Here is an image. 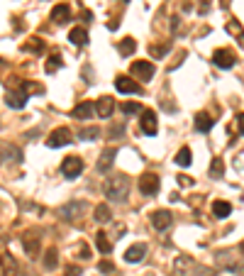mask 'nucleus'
<instances>
[{
	"label": "nucleus",
	"instance_id": "nucleus-1",
	"mask_svg": "<svg viewBox=\"0 0 244 276\" xmlns=\"http://www.w3.org/2000/svg\"><path fill=\"white\" fill-rule=\"evenodd\" d=\"M105 196L115 203H124L127 196H129V179L122 176V174H115L105 181Z\"/></svg>",
	"mask_w": 244,
	"mask_h": 276
},
{
	"label": "nucleus",
	"instance_id": "nucleus-2",
	"mask_svg": "<svg viewBox=\"0 0 244 276\" xmlns=\"http://www.w3.org/2000/svg\"><path fill=\"white\" fill-rule=\"evenodd\" d=\"M86 210H88V203H86V201H71V203H66V206L59 208V217L61 220L76 222V220H81V217L86 215Z\"/></svg>",
	"mask_w": 244,
	"mask_h": 276
},
{
	"label": "nucleus",
	"instance_id": "nucleus-3",
	"mask_svg": "<svg viewBox=\"0 0 244 276\" xmlns=\"http://www.w3.org/2000/svg\"><path fill=\"white\" fill-rule=\"evenodd\" d=\"M68 142H73V135H71V130L68 127H57L49 139H47V147H52V149H59V147H66Z\"/></svg>",
	"mask_w": 244,
	"mask_h": 276
},
{
	"label": "nucleus",
	"instance_id": "nucleus-4",
	"mask_svg": "<svg viewBox=\"0 0 244 276\" xmlns=\"http://www.w3.org/2000/svg\"><path fill=\"white\" fill-rule=\"evenodd\" d=\"M81 171H83V161H81V156H66V159H63V164H61V174H63L66 179H76V176H81Z\"/></svg>",
	"mask_w": 244,
	"mask_h": 276
},
{
	"label": "nucleus",
	"instance_id": "nucleus-5",
	"mask_svg": "<svg viewBox=\"0 0 244 276\" xmlns=\"http://www.w3.org/2000/svg\"><path fill=\"white\" fill-rule=\"evenodd\" d=\"M139 191H142L144 196H156V193H159V176L152 174V171L142 174V179H139Z\"/></svg>",
	"mask_w": 244,
	"mask_h": 276
},
{
	"label": "nucleus",
	"instance_id": "nucleus-6",
	"mask_svg": "<svg viewBox=\"0 0 244 276\" xmlns=\"http://www.w3.org/2000/svg\"><path fill=\"white\" fill-rule=\"evenodd\" d=\"M217 264L227 272H244V262H237L235 252H220L217 254Z\"/></svg>",
	"mask_w": 244,
	"mask_h": 276
},
{
	"label": "nucleus",
	"instance_id": "nucleus-7",
	"mask_svg": "<svg viewBox=\"0 0 244 276\" xmlns=\"http://www.w3.org/2000/svg\"><path fill=\"white\" fill-rule=\"evenodd\" d=\"M213 61H215V66H220V69H232L235 61H237V57H235L232 49H217V52L213 54Z\"/></svg>",
	"mask_w": 244,
	"mask_h": 276
},
{
	"label": "nucleus",
	"instance_id": "nucleus-8",
	"mask_svg": "<svg viewBox=\"0 0 244 276\" xmlns=\"http://www.w3.org/2000/svg\"><path fill=\"white\" fill-rule=\"evenodd\" d=\"M139 115H142V132H144V135H149V137H154V135L159 132L156 113H154V110H142Z\"/></svg>",
	"mask_w": 244,
	"mask_h": 276
},
{
	"label": "nucleus",
	"instance_id": "nucleus-9",
	"mask_svg": "<svg viewBox=\"0 0 244 276\" xmlns=\"http://www.w3.org/2000/svg\"><path fill=\"white\" fill-rule=\"evenodd\" d=\"M149 220H152V225H154V230H159V232H164L166 227H171V222H174V215H171L169 210H154Z\"/></svg>",
	"mask_w": 244,
	"mask_h": 276
},
{
	"label": "nucleus",
	"instance_id": "nucleus-10",
	"mask_svg": "<svg viewBox=\"0 0 244 276\" xmlns=\"http://www.w3.org/2000/svg\"><path fill=\"white\" fill-rule=\"evenodd\" d=\"M115 88H118L120 93H127V95H139V93H142V86L134 83L129 76H118V78H115Z\"/></svg>",
	"mask_w": 244,
	"mask_h": 276
},
{
	"label": "nucleus",
	"instance_id": "nucleus-11",
	"mask_svg": "<svg viewBox=\"0 0 244 276\" xmlns=\"http://www.w3.org/2000/svg\"><path fill=\"white\" fill-rule=\"evenodd\" d=\"M154 64L152 61H134L132 64V76H137V78H142V81H149V78H154Z\"/></svg>",
	"mask_w": 244,
	"mask_h": 276
},
{
	"label": "nucleus",
	"instance_id": "nucleus-12",
	"mask_svg": "<svg viewBox=\"0 0 244 276\" xmlns=\"http://www.w3.org/2000/svg\"><path fill=\"white\" fill-rule=\"evenodd\" d=\"M142 257H147V245H142V242L132 245V247L124 252V262H127V264H137V262H142Z\"/></svg>",
	"mask_w": 244,
	"mask_h": 276
},
{
	"label": "nucleus",
	"instance_id": "nucleus-13",
	"mask_svg": "<svg viewBox=\"0 0 244 276\" xmlns=\"http://www.w3.org/2000/svg\"><path fill=\"white\" fill-rule=\"evenodd\" d=\"M5 103H7L10 108H15V110H22V108H25V103H27V93H25L22 88H20V91H7Z\"/></svg>",
	"mask_w": 244,
	"mask_h": 276
},
{
	"label": "nucleus",
	"instance_id": "nucleus-14",
	"mask_svg": "<svg viewBox=\"0 0 244 276\" xmlns=\"http://www.w3.org/2000/svg\"><path fill=\"white\" fill-rule=\"evenodd\" d=\"M95 110H98V115H100V118H110V115H113V110H115V100H113L110 95H103V98H98V100H95Z\"/></svg>",
	"mask_w": 244,
	"mask_h": 276
},
{
	"label": "nucleus",
	"instance_id": "nucleus-15",
	"mask_svg": "<svg viewBox=\"0 0 244 276\" xmlns=\"http://www.w3.org/2000/svg\"><path fill=\"white\" fill-rule=\"evenodd\" d=\"M68 17H71V7H68V2H59V5L52 7V20H54L57 25L68 22Z\"/></svg>",
	"mask_w": 244,
	"mask_h": 276
},
{
	"label": "nucleus",
	"instance_id": "nucleus-16",
	"mask_svg": "<svg viewBox=\"0 0 244 276\" xmlns=\"http://www.w3.org/2000/svg\"><path fill=\"white\" fill-rule=\"evenodd\" d=\"M115 156H118V149L115 147H110V149H105L103 154H100V161H98V171H108L110 166H113V161H115Z\"/></svg>",
	"mask_w": 244,
	"mask_h": 276
},
{
	"label": "nucleus",
	"instance_id": "nucleus-17",
	"mask_svg": "<svg viewBox=\"0 0 244 276\" xmlns=\"http://www.w3.org/2000/svg\"><path fill=\"white\" fill-rule=\"evenodd\" d=\"M22 245H25V252L30 254V259H37V254H39V237H34V235H25Z\"/></svg>",
	"mask_w": 244,
	"mask_h": 276
},
{
	"label": "nucleus",
	"instance_id": "nucleus-18",
	"mask_svg": "<svg viewBox=\"0 0 244 276\" xmlns=\"http://www.w3.org/2000/svg\"><path fill=\"white\" fill-rule=\"evenodd\" d=\"M0 264H2L5 276H17V262L12 259L10 252H2V254H0Z\"/></svg>",
	"mask_w": 244,
	"mask_h": 276
},
{
	"label": "nucleus",
	"instance_id": "nucleus-19",
	"mask_svg": "<svg viewBox=\"0 0 244 276\" xmlns=\"http://www.w3.org/2000/svg\"><path fill=\"white\" fill-rule=\"evenodd\" d=\"M213 125H215V120H213L208 113H198V115H195V130H198V132H210Z\"/></svg>",
	"mask_w": 244,
	"mask_h": 276
},
{
	"label": "nucleus",
	"instance_id": "nucleus-20",
	"mask_svg": "<svg viewBox=\"0 0 244 276\" xmlns=\"http://www.w3.org/2000/svg\"><path fill=\"white\" fill-rule=\"evenodd\" d=\"M68 42H73L76 47H83V44H88V32L83 27H73L68 32Z\"/></svg>",
	"mask_w": 244,
	"mask_h": 276
},
{
	"label": "nucleus",
	"instance_id": "nucleus-21",
	"mask_svg": "<svg viewBox=\"0 0 244 276\" xmlns=\"http://www.w3.org/2000/svg\"><path fill=\"white\" fill-rule=\"evenodd\" d=\"M76 120H88L91 115H93V105L86 100V103H78L76 108H73V113H71Z\"/></svg>",
	"mask_w": 244,
	"mask_h": 276
},
{
	"label": "nucleus",
	"instance_id": "nucleus-22",
	"mask_svg": "<svg viewBox=\"0 0 244 276\" xmlns=\"http://www.w3.org/2000/svg\"><path fill=\"white\" fill-rule=\"evenodd\" d=\"M188 267H193V259L190 257H179L176 264H174V276H185Z\"/></svg>",
	"mask_w": 244,
	"mask_h": 276
},
{
	"label": "nucleus",
	"instance_id": "nucleus-23",
	"mask_svg": "<svg viewBox=\"0 0 244 276\" xmlns=\"http://www.w3.org/2000/svg\"><path fill=\"white\" fill-rule=\"evenodd\" d=\"M95 245H98V249H100L103 254H110V252H113V242L108 240L105 232H98V235H95Z\"/></svg>",
	"mask_w": 244,
	"mask_h": 276
},
{
	"label": "nucleus",
	"instance_id": "nucleus-24",
	"mask_svg": "<svg viewBox=\"0 0 244 276\" xmlns=\"http://www.w3.org/2000/svg\"><path fill=\"white\" fill-rule=\"evenodd\" d=\"M213 213H215V217H227L232 213V206L227 201H215L213 203Z\"/></svg>",
	"mask_w": 244,
	"mask_h": 276
},
{
	"label": "nucleus",
	"instance_id": "nucleus-25",
	"mask_svg": "<svg viewBox=\"0 0 244 276\" xmlns=\"http://www.w3.org/2000/svg\"><path fill=\"white\" fill-rule=\"evenodd\" d=\"M57 264H59V254H57V249L52 247V249H47V254H44V269L54 272Z\"/></svg>",
	"mask_w": 244,
	"mask_h": 276
},
{
	"label": "nucleus",
	"instance_id": "nucleus-26",
	"mask_svg": "<svg viewBox=\"0 0 244 276\" xmlns=\"http://www.w3.org/2000/svg\"><path fill=\"white\" fill-rule=\"evenodd\" d=\"M95 220L98 222H108L110 217H113V213H110V208H108V203H100V206H95Z\"/></svg>",
	"mask_w": 244,
	"mask_h": 276
},
{
	"label": "nucleus",
	"instance_id": "nucleus-27",
	"mask_svg": "<svg viewBox=\"0 0 244 276\" xmlns=\"http://www.w3.org/2000/svg\"><path fill=\"white\" fill-rule=\"evenodd\" d=\"M190 161H193V154H190L188 147H183L181 152L176 154V164H179V166H190Z\"/></svg>",
	"mask_w": 244,
	"mask_h": 276
},
{
	"label": "nucleus",
	"instance_id": "nucleus-28",
	"mask_svg": "<svg viewBox=\"0 0 244 276\" xmlns=\"http://www.w3.org/2000/svg\"><path fill=\"white\" fill-rule=\"evenodd\" d=\"M22 49L25 52H32V54H39L42 49H44V44H42V39H37V37H32L27 44H22Z\"/></svg>",
	"mask_w": 244,
	"mask_h": 276
},
{
	"label": "nucleus",
	"instance_id": "nucleus-29",
	"mask_svg": "<svg viewBox=\"0 0 244 276\" xmlns=\"http://www.w3.org/2000/svg\"><path fill=\"white\" fill-rule=\"evenodd\" d=\"M61 69V54L59 52H52L49 61H47V73H54V71Z\"/></svg>",
	"mask_w": 244,
	"mask_h": 276
},
{
	"label": "nucleus",
	"instance_id": "nucleus-30",
	"mask_svg": "<svg viewBox=\"0 0 244 276\" xmlns=\"http://www.w3.org/2000/svg\"><path fill=\"white\" fill-rule=\"evenodd\" d=\"M118 49H120L122 57H127V54H132V52L137 49V44H134V39H129V37H127V39H122L120 44H118Z\"/></svg>",
	"mask_w": 244,
	"mask_h": 276
},
{
	"label": "nucleus",
	"instance_id": "nucleus-31",
	"mask_svg": "<svg viewBox=\"0 0 244 276\" xmlns=\"http://www.w3.org/2000/svg\"><path fill=\"white\" fill-rule=\"evenodd\" d=\"M100 137V130L98 127H83L78 132V139H98Z\"/></svg>",
	"mask_w": 244,
	"mask_h": 276
},
{
	"label": "nucleus",
	"instance_id": "nucleus-32",
	"mask_svg": "<svg viewBox=\"0 0 244 276\" xmlns=\"http://www.w3.org/2000/svg\"><path fill=\"white\" fill-rule=\"evenodd\" d=\"M222 174H225V164H222V159H215L213 166H210V176L213 179H220Z\"/></svg>",
	"mask_w": 244,
	"mask_h": 276
},
{
	"label": "nucleus",
	"instance_id": "nucleus-33",
	"mask_svg": "<svg viewBox=\"0 0 244 276\" xmlns=\"http://www.w3.org/2000/svg\"><path fill=\"white\" fill-rule=\"evenodd\" d=\"M122 113L124 115H137V113H142V105L139 103H124L122 105Z\"/></svg>",
	"mask_w": 244,
	"mask_h": 276
},
{
	"label": "nucleus",
	"instance_id": "nucleus-34",
	"mask_svg": "<svg viewBox=\"0 0 244 276\" xmlns=\"http://www.w3.org/2000/svg\"><path fill=\"white\" fill-rule=\"evenodd\" d=\"M166 52H169V44H161V47H152V57H156V59H159V57H164Z\"/></svg>",
	"mask_w": 244,
	"mask_h": 276
},
{
	"label": "nucleus",
	"instance_id": "nucleus-35",
	"mask_svg": "<svg viewBox=\"0 0 244 276\" xmlns=\"http://www.w3.org/2000/svg\"><path fill=\"white\" fill-rule=\"evenodd\" d=\"M98 269H100L103 274H113V272H115V267H113V262H100V264H98Z\"/></svg>",
	"mask_w": 244,
	"mask_h": 276
},
{
	"label": "nucleus",
	"instance_id": "nucleus-36",
	"mask_svg": "<svg viewBox=\"0 0 244 276\" xmlns=\"http://www.w3.org/2000/svg\"><path fill=\"white\" fill-rule=\"evenodd\" d=\"M81 274H83L81 267H76V264H68V267H66V276H81Z\"/></svg>",
	"mask_w": 244,
	"mask_h": 276
},
{
	"label": "nucleus",
	"instance_id": "nucleus-37",
	"mask_svg": "<svg viewBox=\"0 0 244 276\" xmlns=\"http://www.w3.org/2000/svg\"><path fill=\"white\" fill-rule=\"evenodd\" d=\"M188 276H213V269H205V267H195V272Z\"/></svg>",
	"mask_w": 244,
	"mask_h": 276
},
{
	"label": "nucleus",
	"instance_id": "nucleus-38",
	"mask_svg": "<svg viewBox=\"0 0 244 276\" xmlns=\"http://www.w3.org/2000/svg\"><path fill=\"white\" fill-rule=\"evenodd\" d=\"M179 186H193V179H188V176H179Z\"/></svg>",
	"mask_w": 244,
	"mask_h": 276
},
{
	"label": "nucleus",
	"instance_id": "nucleus-39",
	"mask_svg": "<svg viewBox=\"0 0 244 276\" xmlns=\"http://www.w3.org/2000/svg\"><path fill=\"white\" fill-rule=\"evenodd\" d=\"M237 125H240V132L244 135V113H240V115H237Z\"/></svg>",
	"mask_w": 244,
	"mask_h": 276
},
{
	"label": "nucleus",
	"instance_id": "nucleus-40",
	"mask_svg": "<svg viewBox=\"0 0 244 276\" xmlns=\"http://www.w3.org/2000/svg\"><path fill=\"white\" fill-rule=\"evenodd\" d=\"M227 30H230V32H232V34H237V32H240V25H237V22H232V25H230V27H227Z\"/></svg>",
	"mask_w": 244,
	"mask_h": 276
},
{
	"label": "nucleus",
	"instance_id": "nucleus-41",
	"mask_svg": "<svg viewBox=\"0 0 244 276\" xmlns=\"http://www.w3.org/2000/svg\"><path fill=\"white\" fill-rule=\"evenodd\" d=\"M242 252H244V242H242Z\"/></svg>",
	"mask_w": 244,
	"mask_h": 276
}]
</instances>
